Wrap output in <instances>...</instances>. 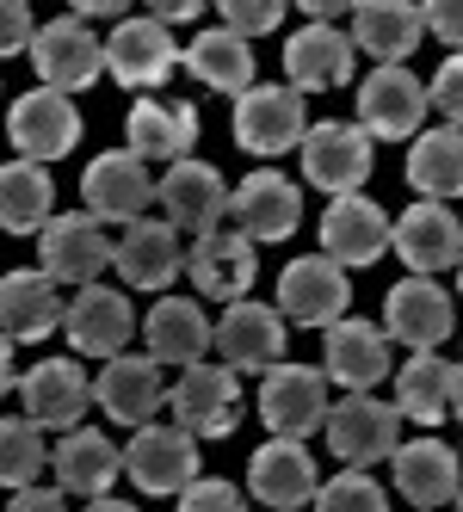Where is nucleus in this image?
Here are the masks:
<instances>
[{"instance_id":"4be33fe9","label":"nucleus","mask_w":463,"mask_h":512,"mask_svg":"<svg viewBox=\"0 0 463 512\" xmlns=\"http://www.w3.org/2000/svg\"><path fill=\"white\" fill-rule=\"evenodd\" d=\"M87 401H99V395H93V383H87V371H81L75 358H38L19 377V408L38 426H50V432L81 426Z\"/></svg>"},{"instance_id":"a19ab883","label":"nucleus","mask_w":463,"mask_h":512,"mask_svg":"<svg viewBox=\"0 0 463 512\" xmlns=\"http://www.w3.org/2000/svg\"><path fill=\"white\" fill-rule=\"evenodd\" d=\"M180 506H186V512H241L247 494H241L235 482H223V475H198V482L180 494Z\"/></svg>"},{"instance_id":"423d86ee","label":"nucleus","mask_w":463,"mask_h":512,"mask_svg":"<svg viewBox=\"0 0 463 512\" xmlns=\"http://www.w3.org/2000/svg\"><path fill=\"white\" fill-rule=\"evenodd\" d=\"M328 371L322 364H272L266 383H260V420L266 432H284V438H309V432H322L328 426Z\"/></svg>"},{"instance_id":"a18cd8bd","label":"nucleus","mask_w":463,"mask_h":512,"mask_svg":"<svg viewBox=\"0 0 463 512\" xmlns=\"http://www.w3.org/2000/svg\"><path fill=\"white\" fill-rule=\"evenodd\" d=\"M68 500H75V494H68L62 482H56V488L31 482V488H13V500H7V506H13V512H62Z\"/></svg>"},{"instance_id":"c9c22d12","label":"nucleus","mask_w":463,"mask_h":512,"mask_svg":"<svg viewBox=\"0 0 463 512\" xmlns=\"http://www.w3.org/2000/svg\"><path fill=\"white\" fill-rule=\"evenodd\" d=\"M124 136L142 161H186L192 142H198V112L192 105H173V99H142V105H130Z\"/></svg>"},{"instance_id":"b1692460","label":"nucleus","mask_w":463,"mask_h":512,"mask_svg":"<svg viewBox=\"0 0 463 512\" xmlns=\"http://www.w3.org/2000/svg\"><path fill=\"white\" fill-rule=\"evenodd\" d=\"M457 401H463V364L439 358V346H426V352H414L402 364V377H396V408H402V420L439 432V420L457 414Z\"/></svg>"},{"instance_id":"2eb2a0df","label":"nucleus","mask_w":463,"mask_h":512,"mask_svg":"<svg viewBox=\"0 0 463 512\" xmlns=\"http://www.w3.org/2000/svg\"><path fill=\"white\" fill-rule=\"evenodd\" d=\"M93 395H99V408L105 420H118V426H149L161 408H167V383H161V358L155 352H112L99 364V377H93Z\"/></svg>"},{"instance_id":"393cba45","label":"nucleus","mask_w":463,"mask_h":512,"mask_svg":"<svg viewBox=\"0 0 463 512\" xmlns=\"http://www.w3.org/2000/svg\"><path fill=\"white\" fill-rule=\"evenodd\" d=\"M297 223H303V192H297L278 167H254V173L235 186V229H247L260 247L291 241Z\"/></svg>"},{"instance_id":"3c124183","label":"nucleus","mask_w":463,"mask_h":512,"mask_svg":"<svg viewBox=\"0 0 463 512\" xmlns=\"http://www.w3.org/2000/svg\"><path fill=\"white\" fill-rule=\"evenodd\" d=\"M457 297H463V260H457Z\"/></svg>"},{"instance_id":"f8f14e48","label":"nucleus","mask_w":463,"mask_h":512,"mask_svg":"<svg viewBox=\"0 0 463 512\" xmlns=\"http://www.w3.org/2000/svg\"><path fill=\"white\" fill-rule=\"evenodd\" d=\"M161 210L180 235H210V229H223V216H235V192L210 161L186 155V161H167L161 173Z\"/></svg>"},{"instance_id":"09e8293b","label":"nucleus","mask_w":463,"mask_h":512,"mask_svg":"<svg viewBox=\"0 0 463 512\" xmlns=\"http://www.w3.org/2000/svg\"><path fill=\"white\" fill-rule=\"evenodd\" d=\"M352 7H359V0H297V13H309V19H340V13H352Z\"/></svg>"},{"instance_id":"58836bf2","label":"nucleus","mask_w":463,"mask_h":512,"mask_svg":"<svg viewBox=\"0 0 463 512\" xmlns=\"http://www.w3.org/2000/svg\"><path fill=\"white\" fill-rule=\"evenodd\" d=\"M315 506H322V512H383L389 500H383V482H377L371 469L346 463L340 475H328V482H322V494H315Z\"/></svg>"},{"instance_id":"5701e85b","label":"nucleus","mask_w":463,"mask_h":512,"mask_svg":"<svg viewBox=\"0 0 463 512\" xmlns=\"http://www.w3.org/2000/svg\"><path fill=\"white\" fill-rule=\"evenodd\" d=\"M322 371L340 389H377L389 377V327L359 321V315H340L334 327H322Z\"/></svg>"},{"instance_id":"bb28decb","label":"nucleus","mask_w":463,"mask_h":512,"mask_svg":"<svg viewBox=\"0 0 463 512\" xmlns=\"http://www.w3.org/2000/svg\"><path fill=\"white\" fill-rule=\"evenodd\" d=\"M217 352L223 364H235V371H272V364H284V309L272 303H229L223 321H217Z\"/></svg>"},{"instance_id":"6ab92c4d","label":"nucleus","mask_w":463,"mask_h":512,"mask_svg":"<svg viewBox=\"0 0 463 512\" xmlns=\"http://www.w3.org/2000/svg\"><path fill=\"white\" fill-rule=\"evenodd\" d=\"M247 494H254L260 506H315V494H322V475H315V457L303 451V438H284L272 432L266 445L254 451V463H247Z\"/></svg>"},{"instance_id":"dca6fc26","label":"nucleus","mask_w":463,"mask_h":512,"mask_svg":"<svg viewBox=\"0 0 463 512\" xmlns=\"http://www.w3.org/2000/svg\"><path fill=\"white\" fill-rule=\"evenodd\" d=\"M31 62H38V81L62 87V93H87L105 75V44L87 31L81 13H62L50 25H38V44H31Z\"/></svg>"},{"instance_id":"79ce46f5","label":"nucleus","mask_w":463,"mask_h":512,"mask_svg":"<svg viewBox=\"0 0 463 512\" xmlns=\"http://www.w3.org/2000/svg\"><path fill=\"white\" fill-rule=\"evenodd\" d=\"M38 25H31V0H0V50L7 56H31Z\"/></svg>"},{"instance_id":"4468645a","label":"nucleus","mask_w":463,"mask_h":512,"mask_svg":"<svg viewBox=\"0 0 463 512\" xmlns=\"http://www.w3.org/2000/svg\"><path fill=\"white\" fill-rule=\"evenodd\" d=\"M38 260L56 284H99L105 266H118V241H105L99 216L75 210V216H50V229L38 235Z\"/></svg>"},{"instance_id":"49530a36","label":"nucleus","mask_w":463,"mask_h":512,"mask_svg":"<svg viewBox=\"0 0 463 512\" xmlns=\"http://www.w3.org/2000/svg\"><path fill=\"white\" fill-rule=\"evenodd\" d=\"M142 7H149L155 19H167V25H186V19H198L210 0H142Z\"/></svg>"},{"instance_id":"37998d69","label":"nucleus","mask_w":463,"mask_h":512,"mask_svg":"<svg viewBox=\"0 0 463 512\" xmlns=\"http://www.w3.org/2000/svg\"><path fill=\"white\" fill-rule=\"evenodd\" d=\"M433 112L445 124H463V56H445L433 75Z\"/></svg>"},{"instance_id":"864d4df0","label":"nucleus","mask_w":463,"mask_h":512,"mask_svg":"<svg viewBox=\"0 0 463 512\" xmlns=\"http://www.w3.org/2000/svg\"><path fill=\"white\" fill-rule=\"evenodd\" d=\"M457 420H463V401H457Z\"/></svg>"},{"instance_id":"ddd939ff","label":"nucleus","mask_w":463,"mask_h":512,"mask_svg":"<svg viewBox=\"0 0 463 512\" xmlns=\"http://www.w3.org/2000/svg\"><path fill=\"white\" fill-rule=\"evenodd\" d=\"M260 241L247 229H210V235H192L186 247V272H192V290L210 303H241L254 290V272H260Z\"/></svg>"},{"instance_id":"2f4dec72","label":"nucleus","mask_w":463,"mask_h":512,"mask_svg":"<svg viewBox=\"0 0 463 512\" xmlns=\"http://www.w3.org/2000/svg\"><path fill=\"white\" fill-rule=\"evenodd\" d=\"M142 346H149L161 364H173V371H186V364H198L204 352H217V327L204 321L198 303L161 297L149 315H142Z\"/></svg>"},{"instance_id":"6e6552de","label":"nucleus","mask_w":463,"mask_h":512,"mask_svg":"<svg viewBox=\"0 0 463 512\" xmlns=\"http://www.w3.org/2000/svg\"><path fill=\"white\" fill-rule=\"evenodd\" d=\"M81 204L99 223H136V216H149V204H161V179H149V161L136 149H112L87 161Z\"/></svg>"},{"instance_id":"f03ea898","label":"nucleus","mask_w":463,"mask_h":512,"mask_svg":"<svg viewBox=\"0 0 463 512\" xmlns=\"http://www.w3.org/2000/svg\"><path fill=\"white\" fill-rule=\"evenodd\" d=\"M322 438H328V451L340 463L377 469V463L396 457V445H402V408H396V401H377L371 389H352L346 401H334Z\"/></svg>"},{"instance_id":"473e14b6","label":"nucleus","mask_w":463,"mask_h":512,"mask_svg":"<svg viewBox=\"0 0 463 512\" xmlns=\"http://www.w3.org/2000/svg\"><path fill=\"white\" fill-rule=\"evenodd\" d=\"M426 38V13L420 0H359L352 7V44L377 62H402Z\"/></svg>"},{"instance_id":"412c9836","label":"nucleus","mask_w":463,"mask_h":512,"mask_svg":"<svg viewBox=\"0 0 463 512\" xmlns=\"http://www.w3.org/2000/svg\"><path fill=\"white\" fill-rule=\"evenodd\" d=\"M62 334H68V352H87V358H112L130 346L136 334V309L124 290H105V284H81L75 297H68V321H62Z\"/></svg>"},{"instance_id":"8fccbe9b","label":"nucleus","mask_w":463,"mask_h":512,"mask_svg":"<svg viewBox=\"0 0 463 512\" xmlns=\"http://www.w3.org/2000/svg\"><path fill=\"white\" fill-rule=\"evenodd\" d=\"M87 506H93V512H130L136 500H118V494H99V500H87Z\"/></svg>"},{"instance_id":"c756f323","label":"nucleus","mask_w":463,"mask_h":512,"mask_svg":"<svg viewBox=\"0 0 463 512\" xmlns=\"http://www.w3.org/2000/svg\"><path fill=\"white\" fill-rule=\"evenodd\" d=\"M389 475H396V494L414 500V506H451L457 488H463L457 451L439 445V432L414 438V445H396V457H389Z\"/></svg>"},{"instance_id":"39448f33","label":"nucleus","mask_w":463,"mask_h":512,"mask_svg":"<svg viewBox=\"0 0 463 512\" xmlns=\"http://www.w3.org/2000/svg\"><path fill=\"white\" fill-rule=\"evenodd\" d=\"M235 377H241L235 364H210V358L186 364L180 383L167 389V414L180 426H192L198 438H229L241 426V383Z\"/></svg>"},{"instance_id":"a211bd4d","label":"nucleus","mask_w":463,"mask_h":512,"mask_svg":"<svg viewBox=\"0 0 463 512\" xmlns=\"http://www.w3.org/2000/svg\"><path fill=\"white\" fill-rule=\"evenodd\" d=\"M451 321H457V303L439 290V278H426V272H408L383 297V327H389V340H402L408 352L445 346L451 340Z\"/></svg>"},{"instance_id":"ea45409f","label":"nucleus","mask_w":463,"mask_h":512,"mask_svg":"<svg viewBox=\"0 0 463 512\" xmlns=\"http://www.w3.org/2000/svg\"><path fill=\"white\" fill-rule=\"evenodd\" d=\"M210 7H217L223 25H235L241 38H266V31L284 25V13H291L297 0H210Z\"/></svg>"},{"instance_id":"9d476101","label":"nucleus","mask_w":463,"mask_h":512,"mask_svg":"<svg viewBox=\"0 0 463 512\" xmlns=\"http://www.w3.org/2000/svg\"><path fill=\"white\" fill-rule=\"evenodd\" d=\"M180 44H173V31L167 19H118V31L105 38V75H112L124 93H149L161 87L173 68H180Z\"/></svg>"},{"instance_id":"0eeeda50","label":"nucleus","mask_w":463,"mask_h":512,"mask_svg":"<svg viewBox=\"0 0 463 512\" xmlns=\"http://www.w3.org/2000/svg\"><path fill=\"white\" fill-rule=\"evenodd\" d=\"M371 130L365 124H309V136H303V179L315 192H328V198H346V192H359L365 179H371V167H377V155H371Z\"/></svg>"},{"instance_id":"f3484780","label":"nucleus","mask_w":463,"mask_h":512,"mask_svg":"<svg viewBox=\"0 0 463 512\" xmlns=\"http://www.w3.org/2000/svg\"><path fill=\"white\" fill-rule=\"evenodd\" d=\"M389 253H396L408 272L439 278L445 266L463 260V223H457V210H445V198H420V204H408V210L396 216Z\"/></svg>"},{"instance_id":"f704fd0d","label":"nucleus","mask_w":463,"mask_h":512,"mask_svg":"<svg viewBox=\"0 0 463 512\" xmlns=\"http://www.w3.org/2000/svg\"><path fill=\"white\" fill-rule=\"evenodd\" d=\"M186 68H192V81H204L210 93L241 99L247 87H254V38H241L235 25L198 31V38L186 44Z\"/></svg>"},{"instance_id":"c85d7f7f","label":"nucleus","mask_w":463,"mask_h":512,"mask_svg":"<svg viewBox=\"0 0 463 512\" xmlns=\"http://www.w3.org/2000/svg\"><path fill=\"white\" fill-rule=\"evenodd\" d=\"M68 321V303L50 272H7L0 284V327H7L13 346H38Z\"/></svg>"},{"instance_id":"603ef678","label":"nucleus","mask_w":463,"mask_h":512,"mask_svg":"<svg viewBox=\"0 0 463 512\" xmlns=\"http://www.w3.org/2000/svg\"><path fill=\"white\" fill-rule=\"evenodd\" d=\"M451 506H463V488H457V500H451Z\"/></svg>"},{"instance_id":"a878e982","label":"nucleus","mask_w":463,"mask_h":512,"mask_svg":"<svg viewBox=\"0 0 463 512\" xmlns=\"http://www.w3.org/2000/svg\"><path fill=\"white\" fill-rule=\"evenodd\" d=\"M180 272H186V247H180V229H173L167 216H136V223H124L118 278L130 290H167Z\"/></svg>"},{"instance_id":"e433bc0d","label":"nucleus","mask_w":463,"mask_h":512,"mask_svg":"<svg viewBox=\"0 0 463 512\" xmlns=\"http://www.w3.org/2000/svg\"><path fill=\"white\" fill-rule=\"evenodd\" d=\"M408 186L420 198H463V124L420 130L408 142Z\"/></svg>"},{"instance_id":"20e7f679","label":"nucleus","mask_w":463,"mask_h":512,"mask_svg":"<svg viewBox=\"0 0 463 512\" xmlns=\"http://www.w3.org/2000/svg\"><path fill=\"white\" fill-rule=\"evenodd\" d=\"M124 475L136 494H186L198 482V432L192 426H136L124 445Z\"/></svg>"},{"instance_id":"f257e3e1","label":"nucleus","mask_w":463,"mask_h":512,"mask_svg":"<svg viewBox=\"0 0 463 512\" xmlns=\"http://www.w3.org/2000/svg\"><path fill=\"white\" fill-rule=\"evenodd\" d=\"M303 136H309V112H303V87H284V81H254L241 99H235V142L247 155H291L303 149Z\"/></svg>"},{"instance_id":"de8ad7c7","label":"nucleus","mask_w":463,"mask_h":512,"mask_svg":"<svg viewBox=\"0 0 463 512\" xmlns=\"http://www.w3.org/2000/svg\"><path fill=\"white\" fill-rule=\"evenodd\" d=\"M130 7V0H68V13H81V19H118Z\"/></svg>"},{"instance_id":"9b49d317","label":"nucleus","mask_w":463,"mask_h":512,"mask_svg":"<svg viewBox=\"0 0 463 512\" xmlns=\"http://www.w3.org/2000/svg\"><path fill=\"white\" fill-rule=\"evenodd\" d=\"M346 303H352V284L334 253H303L278 272V309L291 327H334Z\"/></svg>"},{"instance_id":"72a5a7b5","label":"nucleus","mask_w":463,"mask_h":512,"mask_svg":"<svg viewBox=\"0 0 463 512\" xmlns=\"http://www.w3.org/2000/svg\"><path fill=\"white\" fill-rule=\"evenodd\" d=\"M56 216V179L44 161L31 155H13L7 167H0V223H7V235H44Z\"/></svg>"},{"instance_id":"7c9ffc66","label":"nucleus","mask_w":463,"mask_h":512,"mask_svg":"<svg viewBox=\"0 0 463 512\" xmlns=\"http://www.w3.org/2000/svg\"><path fill=\"white\" fill-rule=\"evenodd\" d=\"M50 469H56V482L75 500H99V494H112V482L124 475V451L105 432H93V426H68L56 457H50Z\"/></svg>"},{"instance_id":"c03bdc74","label":"nucleus","mask_w":463,"mask_h":512,"mask_svg":"<svg viewBox=\"0 0 463 512\" xmlns=\"http://www.w3.org/2000/svg\"><path fill=\"white\" fill-rule=\"evenodd\" d=\"M420 13H426V31L439 44L463 50V0H420Z\"/></svg>"},{"instance_id":"cd10ccee","label":"nucleus","mask_w":463,"mask_h":512,"mask_svg":"<svg viewBox=\"0 0 463 512\" xmlns=\"http://www.w3.org/2000/svg\"><path fill=\"white\" fill-rule=\"evenodd\" d=\"M389 235H396V223L383 216V204H371L365 192H346L322 210V253H334L340 266H371L383 260Z\"/></svg>"},{"instance_id":"4c0bfd02","label":"nucleus","mask_w":463,"mask_h":512,"mask_svg":"<svg viewBox=\"0 0 463 512\" xmlns=\"http://www.w3.org/2000/svg\"><path fill=\"white\" fill-rule=\"evenodd\" d=\"M44 432H50V426H38L25 408L7 414V426H0V482H7V494H13V488H31V482L50 469L56 451L44 445Z\"/></svg>"},{"instance_id":"7ed1b4c3","label":"nucleus","mask_w":463,"mask_h":512,"mask_svg":"<svg viewBox=\"0 0 463 512\" xmlns=\"http://www.w3.org/2000/svg\"><path fill=\"white\" fill-rule=\"evenodd\" d=\"M426 112H433V87H426L408 62H377L359 87V124L377 142H414Z\"/></svg>"},{"instance_id":"1a4fd4ad","label":"nucleus","mask_w":463,"mask_h":512,"mask_svg":"<svg viewBox=\"0 0 463 512\" xmlns=\"http://www.w3.org/2000/svg\"><path fill=\"white\" fill-rule=\"evenodd\" d=\"M7 136H13V149L31 155V161H56V155H75V142H81V105L75 93H62V87H31L13 99V112H7Z\"/></svg>"},{"instance_id":"aec40b11","label":"nucleus","mask_w":463,"mask_h":512,"mask_svg":"<svg viewBox=\"0 0 463 512\" xmlns=\"http://www.w3.org/2000/svg\"><path fill=\"white\" fill-rule=\"evenodd\" d=\"M352 68H359V44H352L340 25H328V19H309L303 31L284 38V75H291V87H303V93L346 87Z\"/></svg>"}]
</instances>
